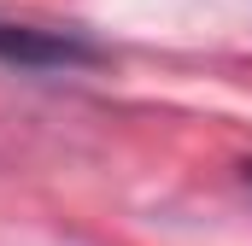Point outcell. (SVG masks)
Segmentation results:
<instances>
[{
	"label": "cell",
	"mask_w": 252,
	"mask_h": 246,
	"mask_svg": "<svg viewBox=\"0 0 252 246\" xmlns=\"http://www.w3.org/2000/svg\"><path fill=\"white\" fill-rule=\"evenodd\" d=\"M0 64H18V70H76V64H106V47L88 41L82 30H41V24H6L0 18Z\"/></svg>",
	"instance_id": "obj_1"
},
{
	"label": "cell",
	"mask_w": 252,
	"mask_h": 246,
	"mask_svg": "<svg viewBox=\"0 0 252 246\" xmlns=\"http://www.w3.org/2000/svg\"><path fill=\"white\" fill-rule=\"evenodd\" d=\"M241 176H247V187H252V164H241Z\"/></svg>",
	"instance_id": "obj_2"
}]
</instances>
